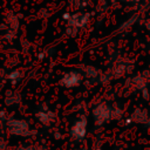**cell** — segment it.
<instances>
[{
    "label": "cell",
    "mask_w": 150,
    "mask_h": 150,
    "mask_svg": "<svg viewBox=\"0 0 150 150\" xmlns=\"http://www.w3.org/2000/svg\"><path fill=\"white\" fill-rule=\"evenodd\" d=\"M6 149H7V142L2 137H0V150H6Z\"/></svg>",
    "instance_id": "cell-15"
},
{
    "label": "cell",
    "mask_w": 150,
    "mask_h": 150,
    "mask_svg": "<svg viewBox=\"0 0 150 150\" xmlns=\"http://www.w3.org/2000/svg\"><path fill=\"white\" fill-rule=\"evenodd\" d=\"M122 117H123V110L117 105H112V120H121Z\"/></svg>",
    "instance_id": "cell-12"
},
{
    "label": "cell",
    "mask_w": 150,
    "mask_h": 150,
    "mask_svg": "<svg viewBox=\"0 0 150 150\" xmlns=\"http://www.w3.org/2000/svg\"><path fill=\"white\" fill-rule=\"evenodd\" d=\"M6 124H7V130L11 135L20 136V137H28L33 134V130L30 129L29 124L23 120L9 118Z\"/></svg>",
    "instance_id": "cell-3"
},
{
    "label": "cell",
    "mask_w": 150,
    "mask_h": 150,
    "mask_svg": "<svg viewBox=\"0 0 150 150\" xmlns=\"http://www.w3.org/2000/svg\"><path fill=\"white\" fill-rule=\"evenodd\" d=\"M89 22V14L88 13H75L70 14L69 19L67 20L68 26H73L77 29H82Z\"/></svg>",
    "instance_id": "cell-7"
},
{
    "label": "cell",
    "mask_w": 150,
    "mask_h": 150,
    "mask_svg": "<svg viewBox=\"0 0 150 150\" xmlns=\"http://www.w3.org/2000/svg\"><path fill=\"white\" fill-rule=\"evenodd\" d=\"M91 114L96 125H103L112 120V105L107 102H100L94 107Z\"/></svg>",
    "instance_id": "cell-2"
},
{
    "label": "cell",
    "mask_w": 150,
    "mask_h": 150,
    "mask_svg": "<svg viewBox=\"0 0 150 150\" xmlns=\"http://www.w3.org/2000/svg\"><path fill=\"white\" fill-rule=\"evenodd\" d=\"M145 26H146V28H148V29L150 30V19H149V20H148V21L145 22Z\"/></svg>",
    "instance_id": "cell-16"
},
{
    "label": "cell",
    "mask_w": 150,
    "mask_h": 150,
    "mask_svg": "<svg viewBox=\"0 0 150 150\" xmlns=\"http://www.w3.org/2000/svg\"><path fill=\"white\" fill-rule=\"evenodd\" d=\"M80 150H88V149H86V148H82V149H80Z\"/></svg>",
    "instance_id": "cell-19"
},
{
    "label": "cell",
    "mask_w": 150,
    "mask_h": 150,
    "mask_svg": "<svg viewBox=\"0 0 150 150\" xmlns=\"http://www.w3.org/2000/svg\"><path fill=\"white\" fill-rule=\"evenodd\" d=\"M135 20H136V19H135V18H132V19L128 20L127 22H124L123 25H121V26H120V30H123V29H125V27H129L130 25H132V23L135 22Z\"/></svg>",
    "instance_id": "cell-13"
},
{
    "label": "cell",
    "mask_w": 150,
    "mask_h": 150,
    "mask_svg": "<svg viewBox=\"0 0 150 150\" xmlns=\"http://www.w3.org/2000/svg\"><path fill=\"white\" fill-rule=\"evenodd\" d=\"M88 120L86 116H80L70 127L69 136L75 142H82L87 136Z\"/></svg>",
    "instance_id": "cell-4"
},
{
    "label": "cell",
    "mask_w": 150,
    "mask_h": 150,
    "mask_svg": "<svg viewBox=\"0 0 150 150\" xmlns=\"http://www.w3.org/2000/svg\"><path fill=\"white\" fill-rule=\"evenodd\" d=\"M145 125H146V127H148V129H149V130H150V120H149V121H148V123H146V124H145Z\"/></svg>",
    "instance_id": "cell-18"
},
{
    "label": "cell",
    "mask_w": 150,
    "mask_h": 150,
    "mask_svg": "<svg viewBox=\"0 0 150 150\" xmlns=\"http://www.w3.org/2000/svg\"><path fill=\"white\" fill-rule=\"evenodd\" d=\"M121 1H127V2H138L141 0H121Z\"/></svg>",
    "instance_id": "cell-17"
},
{
    "label": "cell",
    "mask_w": 150,
    "mask_h": 150,
    "mask_svg": "<svg viewBox=\"0 0 150 150\" xmlns=\"http://www.w3.org/2000/svg\"><path fill=\"white\" fill-rule=\"evenodd\" d=\"M83 81V74L80 70H69L62 75V77L59 81V84L67 89L77 88L81 86Z\"/></svg>",
    "instance_id": "cell-5"
},
{
    "label": "cell",
    "mask_w": 150,
    "mask_h": 150,
    "mask_svg": "<svg viewBox=\"0 0 150 150\" xmlns=\"http://www.w3.org/2000/svg\"><path fill=\"white\" fill-rule=\"evenodd\" d=\"M149 82H150V71L144 70V71L138 73L137 75L130 77L127 81V86L134 90H142L144 88H148Z\"/></svg>",
    "instance_id": "cell-6"
},
{
    "label": "cell",
    "mask_w": 150,
    "mask_h": 150,
    "mask_svg": "<svg viewBox=\"0 0 150 150\" xmlns=\"http://www.w3.org/2000/svg\"><path fill=\"white\" fill-rule=\"evenodd\" d=\"M18 150H48V148L46 145L36 144V145H22L19 146Z\"/></svg>",
    "instance_id": "cell-11"
},
{
    "label": "cell",
    "mask_w": 150,
    "mask_h": 150,
    "mask_svg": "<svg viewBox=\"0 0 150 150\" xmlns=\"http://www.w3.org/2000/svg\"><path fill=\"white\" fill-rule=\"evenodd\" d=\"M134 69V62L130 61L129 59H120L118 61L115 62V64L112 66V68L110 70H108L107 73L102 74L98 76V81L100 83H108L111 80H117L129 73H131Z\"/></svg>",
    "instance_id": "cell-1"
},
{
    "label": "cell",
    "mask_w": 150,
    "mask_h": 150,
    "mask_svg": "<svg viewBox=\"0 0 150 150\" xmlns=\"http://www.w3.org/2000/svg\"><path fill=\"white\" fill-rule=\"evenodd\" d=\"M149 150H150V149H149Z\"/></svg>",
    "instance_id": "cell-20"
},
{
    "label": "cell",
    "mask_w": 150,
    "mask_h": 150,
    "mask_svg": "<svg viewBox=\"0 0 150 150\" xmlns=\"http://www.w3.org/2000/svg\"><path fill=\"white\" fill-rule=\"evenodd\" d=\"M80 68H81V73L83 74V76H87L90 79H96L100 76V70L94 66L84 64V66H81Z\"/></svg>",
    "instance_id": "cell-10"
},
{
    "label": "cell",
    "mask_w": 150,
    "mask_h": 150,
    "mask_svg": "<svg viewBox=\"0 0 150 150\" xmlns=\"http://www.w3.org/2000/svg\"><path fill=\"white\" fill-rule=\"evenodd\" d=\"M141 93H142V96H143V98H144V100H149V98H150V95H149L148 88L142 89V90H141Z\"/></svg>",
    "instance_id": "cell-14"
},
{
    "label": "cell",
    "mask_w": 150,
    "mask_h": 150,
    "mask_svg": "<svg viewBox=\"0 0 150 150\" xmlns=\"http://www.w3.org/2000/svg\"><path fill=\"white\" fill-rule=\"evenodd\" d=\"M131 120L132 123H137V124H146L148 121L150 120V114L146 109L144 108H136L132 114L129 117Z\"/></svg>",
    "instance_id": "cell-9"
},
{
    "label": "cell",
    "mask_w": 150,
    "mask_h": 150,
    "mask_svg": "<svg viewBox=\"0 0 150 150\" xmlns=\"http://www.w3.org/2000/svg\"><path fill=\"white\" fill-rule=\"evenodd\" d=\"M36 120L42 124V125H46V127H49L52 125L55 121H56V114L49 109H42V110H39L36 112Z\"/></svg>",
    "instance_id": "cell-8"
}]
</instances>
